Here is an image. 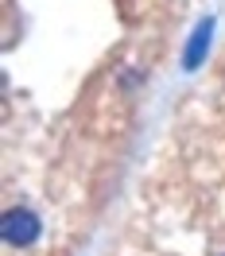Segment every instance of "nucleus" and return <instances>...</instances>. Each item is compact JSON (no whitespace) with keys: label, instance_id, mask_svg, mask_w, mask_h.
<instances>
[{"label":"nucleus","instance_id":"nucleus-1","mask_svg":"<svg viewBox=\"0 0 225 256\" xmlns=\"http://www.w3.org/2000/svg\"><path fill=\"white\" fill-rule=\"evenodd\" d=\"M39 214L28 206H16L4 214V222H0V233H4V240L8 244H16V248H28V244H35L39 240Z\"/></svg>","mask_w":225,"mask_h":256},{"label":"nucleus","instance_id":"nucleus-2","mask_svg":"<svg viewBox=\"0 0 225 256\" xmlns=\"http://www.w3.org/2000/svg\"><path fill=\"white\" fill-rule=\"evenodd\" d=\"M210 39H214V16H202V20H198V28L190 32V39H186V50H182V70H198V66L206 62Z\"/></svg>","mask_w":225,"mask_h":256}]
</instances>
